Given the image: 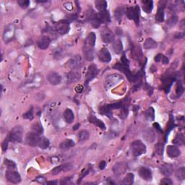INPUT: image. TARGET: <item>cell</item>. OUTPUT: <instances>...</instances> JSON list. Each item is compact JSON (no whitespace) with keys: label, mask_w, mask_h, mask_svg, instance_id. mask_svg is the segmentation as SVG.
<instances>
[{"label":"cell","mask_w":185,"mask_h":185,"mask_svg":"<svg viewBox=\"0 0 185 185\" xmlns=\"http://www.w3.org/2000/svg\"><path fill=\"white\" fill-rule=\"evenodd\" d=\"M177 21H178L177 16L173 15V16H172V17L168 19V20L166 22V24L168 26H170V27H173V26H174L175 25L177 24Z\"/></svg>","instance_id":"f6af8a7d"},{"label":"cell","mask_w":185,"mask_h":185,"mask_svg":"<svg viewBox=\"0 0 185 185\" xmlns=\"http://www.w3.org/2000/svg\"><path fill=\"white\" fill-rule=\"evenodd\" d=\"M18 2L19 5L23 8H28L30 4V1H28V0H19Z\"/></svg>","instance_id":"c3c4849f"},{"label":"cell","mask_w":185,"mask_h":185,"mask_svg":"<svg viewBox=\"0 0 185 185\" xmlns=\"http://www.w3.org/2000/svg\"><path fill=\"white\" fill-rule=\"evenodd\" d=\"M172 143L174 145H182L184 144V136L183 134L182 133H177L176 136H175L174 139L173 140Z\"/></svg>","instance_id":"8d00e7d4"},{"label":"cell","mask_w":185,"mask_h":185,"mask_svg":"<svg viewBox=\"0 0 185 185\" xmlns=\"http://www.w3.org/2000/svg\"><path fill=\"white\" fill-rule=\"evenodd\" d=\"M127 169V164L125 162H118L113 167V172L117 176L123 174Z\"/></svg>","instance_id":"e0dca14e"},{"label":"cell","mask_w":185,"mask_h":185,"mask_svg":"<svg viewBox=\"0 0 185 185\" xmlns=\"http://www.w3.org/2000/svg\"><path fill=\"white\" fill-rule=\"evenodd\" d=\"M49 145H50V143H49V140L46 137H41V139H40L39 145L38 146H39L40 148L45 150V149H47L49 148Z\"/></svg>","instance_id":"74e56055"},{"label":"cell","mask_w":185,"mask_h":185,"mask_svg":"<svg viewBox=\"0 0 185 185\" xmlns=\"http://www.w3.org/2000/svg\"><path fill=\"white\" fill-rule=\"evenodd\" d=\"M79 127H80V124H77L76 125H75L74 128H73V130H77L78 129V128H79Z\"/></svg>","instance_id":"be15d7a7"},{"label":"cell","mask_w":185,"mask_h":185,"mask_svg":"<svg viewBox=\"0 0 185 185\" xmlns=\"http://www.w3.org/2000/svg\"><path fill=\"white\" fill-rule=\"evenodd\" d=\"M51 43V39L48 36H43L38 41V46L39 49L44 50L49 46Z\"/></svg>","instance_id":"d4e9b609"},{"label":"cell","mask_w":185,"mask_h":185,"mask_svg":"<svg viewBox=\"0 0 185 185\" xmlns=\"http://www.w3.org/2000/svg\"><path fill=\"white\" fill-rule=\"evenodd\" d=\"M184 34L183 33H179V34H177L175 35V38H177V39H182V38L184 37Z\"/></svg>","instance_id":"94428289"},{"label":"cell","mask_w":185,"mask_h":185,"mask_svg":"<svg viewBox=\"0 0 185 185\" xmlns=\"http://www.w3.org/2000/svg\"><path fill=\"white\" fill-rule=\"evenodd\" d=\"M40 139H41L40 134L34 131L28 132L25 136L26 143H27L28 145L33 147L39 145Z\"/></svg>","instance_id":"277c9868"},{"label":"cell","mask_w":185,"mask_h":185,"mask_svg":"<svg viewBox=\"0 0 185 185\" xmlns=\"http://www.w3.org/2000/svg\"><path fill=\"white\" fill-rule=\"evenodd\" d=\"M68 67L72 70H77L82 68L84 65V61L80 55H76L74 57L70 59L67 62Z\"/></svg>","instance_id":"52a82bcc"},{"label":"cell","mask_w":185,"mask_h":185,"mask_svg":"<svg viewBox=\"0 0 185 185\" xmlns=\"http://www.w3.org/2000/svg\"><path fill=\"white\" fill-rule=\"evenodd\" d=\"M158 44L153 39H147L144 42L143 46L145 49H156L157 47Z\"/></svg>","instance_id":"d6a6232c"},{"label":"cell","mask_w":185,"mask_h":185,"mask_svg":"<svg viewBox=\"0 0 185 185\" xmlns=\"http://www.w3.org/2000/svg\"><path fill=\"white\" fill-rule=\"evenodd\" d=\"M176 80L175 76H168V77L163 78V88L166 92H168L170 90V87Z\"/></svg>","instance_id":"484cf974"},{"label":"cell","mask_w":185,"mask_h":185,"mask_svg":"<svg viewBox=\"0 0 185 185\" xmlns=\"http://www.w3.org/2000/svg\"><path fill=\"white\" fill-rule=\"evenodd\" d=\"M8 137L7 139H5L4 140L3 143H2V151H3V152L6 151L7 149H8Z\"/></svg>","instance_id":"db71d44e"},{"label":"cell","mask_w":185,"mask_h":185,"mask_svg":"<svg viewBox=\"0 0 185 185\" xmlns=\"http://www.w3.org/2000/svg\"><path fill=\"white\" fill-rule=\"evenodd\" d=\"M122 109L121 110V114H120V117L122 119H125L128 115V109L126 107V106L124 105L123 107L122 108Z\"/></svg>","instance_id":"681fc988"},{"label":"cell","mask_w":185,"mask_h":185,"mask_svg":"<svg viewBox=\"0 0 185 185\" xmlns=\"http://www.w3.org/2000/svg\"><path fill=\"white\" fill-rule=\"evenodd\" d=\"M33 131L36 132L39 134H41V132H43V129H42L41 126H39V124H36L34 125V127H33Z\"/></svg>","instance_id":"816d5d0a"},{"label":"cell","mask_w":185,"mask_h":185,"mask_svg":"<svg viewBox=\"0 0 185 185\" xmlns=\"http://www.w3.org/2000/svg\"><path fill=\"white\" fill-rule=\"evenodd\" d=\"M153 8V2L150 0H145L143 1V9L145 13H151Z\"/></svg>","instance_id":"1f68e13d"},{"label":"cell","mask_w":185,"mask_h":185,"mask_svg":"<svg viewBox=\"0 0 185 185\" xmlns=\"http://www.w3.org/2000/svg\"><path fill=\"white\" fill-rule=\"evenodd\" d=\"M97 18L101 24L104 23V24H107L111 21L110 14L107 10H104L102 12H99L97 14Z\"/></svg>","instance_id":"44dd1931"},{"label":"cell","mask_w":185,"mask_h":185,"mask_svg":"<svg viewBox=\"0 0 185 185\" xmlns=\"http://www.w3.org/2000/svg\"><path fill=\"white\" fill-rule=\"evenodd\" d=\"M72 165L70 163H66L64 164L59 165L58 166H56L51 171V173L53 175L59 174V173L61 172H68V171L71 170L72 168Z\"/></svg>","instance_id":"ffe728a7"},{"label":"cell","mask_w":185,"mask_h":185,"mask_svg":"<svg viewBox=\"0 0 185 185\" xmlns=\"http://www.w3.org/2000/svg\"><path fill=\"white\" fill-rule=\"evenodd\" d=\"M47 80L51 85H57L61 82V77L59 73L51 72L47 75Z\"/></svg>","instance_id":"2e32d148"},{"label":"cell","mask_w":185,"mask_h":185,"mask_svg":"<svg viewBox=\"0 0 185 185\" xmlns=\"http://www.w3.org/2000/svg\"><path fill=\"white\" fill-rule=\"evenodd\" d=\"M94 47L89 46V45L84 44L83 46V54L85 58L87 61H91L94 59Z\"/></svg>","instance_id":"9a60e30c"},{"label":"cell","mask_w":185,"mask_h":185,"mask_svg":"<svg viewBox=\"0 0 185 185\" xmlns=\"http://www.w3.org/2000/svg\"><path fill=\"white\" fill-rule=\"evenodd\" d=\"M90 134L89 132L87 130H82L78 133V139L80 142H83L89 139Z\"/></svg>","instance_id":"f35d334b"},{"label":"cell","mask_w":185,"mask_h":185,"mask_svg":"<svg viewBox=\"0 0 185 185\" xmlns=\"http://www.w3.org/2000/svg\"><path fill=\"white\" fill-rule=\"evenodd\" d=\"M95 4H96V9L99 12L106 10V8H107V2L104 0H97L95 2Z\"/></svg>","instance_id":"d590c367"},{"label":"cell","mask_w":185,"mask_h":185,"mask_svg":"<svg viewBox=\"0 0 185 185\" xmlns=\"http://www.w3.org/2000/svg\"><path fill=\"white\" fill-rule=\"evenodd\" d=\"M81 74L77 70H72L67 74V82L68 84H72L80 79Z\"/></svg>","instance_id":"5bb4252c"},{"label":"cell","mask_w":185,"mask_h":185,"mask_svg":"<svg viewBox=\"0 0 185 185\" xmlns=\"http://www.w3.org/2000/svg\"><path fill=\"white\" fill-rule=\"evenodd\" d=\"M86 18L94 28H98L100 26L101 23L97 18V14L95 13L93 9H90L87 10L86 13Z\"/></svg>","instance_id":"4fadbf2b"},{"label":"cell","mask_w":185,"mask_h":185,"mask_svg":"<svg viewBox=\"0 0 185 185\" xmlns=\"http://www.w3.org/2000/svg\"><path fill=\"white\" fill-rule=\"evenodd\" d=\"M98 59L102 62L108 63L111 60V55L106 48H103L98 53Z\"/></svg>","instance_id":"ac0fdd59"},{"label":"cell","mask_w":185,"mask_h":185,"mask_svg":"<svg viewBox=\"0 0 185 185\" xmlns=\"http://www.w3.org/2000/svg\"><path fill=\"white\" fill-rule=\"evenodd\" d=\"M134 178H135V176L133 174H132V173H128V174L124 178V179L122 180V182H121V184L131 185L133 184L134 182Z\"/></svg>","instance_id":"836d02e7"},{"label":"cell","mask_w":185,"mask_h":185,"mask_svg":"<svg viewBox=\"0 0 185 185\" xmlns=\"http://www.w3.org/2000/svg\"><path fill=\"white\" fill-rule=\"evenodd\" d=\"M24 130L21 126H16L11 130L8 136L9 141L13 143H20L23 139Z\"/></svg>","instance_id":"7a4b0ae2"},{"label":"cell","mask_w":185,"mask_h":185,"mask_svg":"<svg viewBox=\"0 0 185 185\" xmlns=\"http://www.w3.org/2000/svg\"><path fill=\"white\" fill-rule=\"evenodd\" d=\"M167 155L170 158H177L181 155V151L176 145H168L166 148Z\"/></svg>","instance_id":"7402d4cb"},{"label":"cell","mask_w":185,"mask_h":185,"mask_svg":"<svg viewBox=\"0 0 185 185\" xmlns=\"http://www.w3.org/2000/svg\"><path fill=\"white\" fill-rule=\"evenodd\" d=\"M112 108H111L109 104L104 105L100 108V112L102 114H105L108 117H112Z\"/></svg>","instance_id":"e575fe53"},{"label":"cell","mask_w":185,"mask_h":185,"mask_svg":"<svg viewBox=\"0 0 185 185\" xmlns=\"http://www.w3.org/2000/svg\"><path fill=\"white\" fill-rule=\"evenodd\" d=\"M160 169L161 173L166 177L171 176L173 174V172H174L173 166L172 164H169V163H166V164L162 165L161 166Z\"/></svg>","instance_id":"4316f807"},{"label":"cell","mask_w":185,"mask_h":185,"mask_svg":"<svg viewBox=\"0 0 185 185\" xmlns=\"http://www.w3.org/2000/svg\"><path fill=\"white\" fill-rule=\"evenodd\" d=\"M56 183H57V182L55 181V182H49L47 184H56Z\"/></svg>","instance_id":"e7e4bbea"},{"label":"cell","mask_w":185,"mask_h":185,"mask_svg":"<svg viewBox=\"0 0 185 185\" xmlns=\"http://www.w3.org/2000/svg\"><path fill=\"white\" fill-rule=\"evenodd\" d=\"M130 148H131L132 156L135 157H138V156L145 153L147 150L145 145L140 140H136L132 143Z\"/></svg>","instance_id":"6da1fadb"},{"label":"cell","mask_w":185,"mask_h":185,"mask_svg":"<svg viewBox=\"0 0 185 185\" xmlns=\"http://www.w3.org/2000/svg\"><path fill=\"white\" fill-rule=\"evenodd\" d=\"M122 80V77L118 74H113L108 75L106 79L105 87L106 89H111L115 85L119 83Z\"/></svg>","instance_id":"5b68a950"},{"label":"cell","mask_w":185,"mask_h":185,"mask_svg":"<svg viewBox=\"0 0 185 185\" xmlns=\"http://www.w3.org/2000/svg\"><path fill=\"white\" fill-rule=\"evenodd\" d=\"M125 13L130 20H134L136 24L138 25L140 20V8L138 6H136L135 8H128Z\"/></svg>","instance_id":"ba28073f"},{"label":"cell","mask_w":185,"mask_h":185,"mask_svg":"<svg viewBox=\"0 0 185 185\" xmlns=\"http://www.w3.org/2000/svg\"><path fill=\"white\" fill-rule=\"evenodd\" d=\"M4 164H5L8 167V168H14V169H15L16 168L15 163H14L13 161H9L8 159L4 160Z\"/></svg>","instance_id":"7dc6e473"},{"label":"cell","mask_w":185,"mask_h":185,"mask_svg":"<svg viewBox=\"0 0 185 185\" xmlns=\"http://www.w3.org/2000/svg\"><path fill=\"white\" fill-rule=\"evenodd\" d=\"M184 87H183V85H182V82L179 80V81L177 82V88H176V92H177V95L178 97H180L182 96V94H183L184 92Z\"/></svg>","instance_id":"ee69618b"},{"label":"cell","mask_w":185,"mask_h":185,"mask_svg":"<svg viewBox=\"0 0 185 185\" xmlns=\"http://www.w3.org/2000/svg\"><path fill=\"white\" fill-rule=\"evenodd\" d=\"M145 117L148 121H153L155 119V110L153 107H150L148 109H147L145 113Z\"/></svg>","instance_id":"ab89813d"},{"label":"cell","mask_w":185,"mask_h":185,"mask_svg":"<svg viewBox=\"0 0 185 185\" xmlns=\"http://www.w3.org/2000/svg\"><path fill=\"white\" fill-rule=\"evenodd\" d=\"M101 36L102 41L104 43H107V44L112 43L115 40L114 34V33L111 31V30L108 29V28H103V29L101 30Z\"/></svg>","instance_id":"8fae6325"},{"label":"cell","mask_w":185,"mask_h":185,"mask_svg":"<svg viewBox=\"0 0 185 185\" xmlns=\"http://www.w3.org/2000/svg\"><path fill=\"white\" fill-rule=\"evenodd\" d=\"M161 184H168V185H172L173 184V182L172 180L168 178H164V179H161Z\"/></svg>","instance_id":"f5cc1de1"},{"label":"cell","mask_w":185,"mask_h":185,"mask_svg":"<svg viewBox=\"0 0 185 185\" xmlns=\"http://www.w3.org/2000/svg\"><path fill=\"white\" fill-rule=\"evenodd\" d=\"M89 121H90V122L92 123V124H94L95 125H96L97 127L101 128V130H106L105 124H104V123L102 122L101 120L97 119L96 117H94V116H91V117H90V118H89Z\"/></svg>","instance_id":"4dcf8cb0"},{"label":"cell","mask_w":185,"mask_h":185,"mask_svg":"<svg viewBox=\"0 0 185 185\" xmlns=\"http://www.w3.org/2000/svg\"><path fill=\"white\" fill-rule=\"evenodd\" d=\"M114 68L124 73V74L127 76L128 79H129L130 81H132V79H133L134 75L132 74L131 71L130 70L129 66L125 65L122 63H117L114 66Z\"/></svg>","instance_id":"7c38bea8"},{"label":"cell","mask_w":185,"mask_h":185,"mask_svg":"<svg viewBox=\"0 0 185 185\" xmlns=\"http://www.w3.org/2000/svg\"><path fill=\"white\" fill-rule=\"evenodd\" d=\"M106 162L105 161H101L100 163H99V165H98V167L100 168L101 170H103L104 168H106Z\"/></svg>","instance_id":"11a10c76"},{"label":"cell","mask_w":185,"mask_h":185,"mask_svg":"<svg viewBox=\"0 0 185 185\" xmlns=\"http://www.w3.org/2000/svg\"><path fill=\"white\" fill-rule=\"evenodd\" d=\"M168 2L166 0H161L158 3V13L156 15V20L158 22H163L164 20V9L167 5Z\"/></svg>","instance_id":"30bf717a"},{"label":"cell","mask_w":185,"mask_h":185,"mask_svg":"<svg viewBox=\"0 0 185 185\" xmlns=\"http://www.w3.org/2000/svg\"><path fill=\"white\" fill-rule=\"evenodd\" d=\"M143 137L148 143H153L156 140V133L153 130L147 129L143 132Z\"/></svg>","instance_id":"603a6c76"},{"label":"cell","mask_w":185,"mask_h":185,"mask_svg":"<svg viewBox=\"0 0 185 185\" xmlns=\"http://www.w3.org/2000/svg\"><path fill=\"white\" fill-rule=\"evenodd\" d=\"M36 181L39 182V183L41 184H45V182H46V179L43 177H39L36 179Z\"/></svg>","instance_id":"6f0895ef"},{"label":"cell","mask_w":185,"mask_h":185,"mask_svg":"<svg viewBox=\"0 0 185 185\" xmlns=\"http://www.w3.org/2000/svg\"><path fill=\"white\" fill-rule=\"evenodd\" d=\"M176 177L178 180L182 181V180L185 179V168L181 167L179 168L176 172Z\"/></svg>","instance_id":"60d3db41"},{"label":"cell","mask_w":185,"mask_h":185,"mask_svg":"<svg viewBox=\"0 0 185 185\" xmlns=\"http://www.w3.org/2000/svg\"><path fill=\"white\" fill-rule=\"evenodd\" d=\"M163 56V54H158V55H156L155 56L154 60H155V61H156V62H160V61H161V60H162Z\"/></svg>","instance_id":"9f6ffc18"},{"label":"cell","mask_w":185,"mask_h":185,"mask_svg":"<svg viewBox=\"0 0 185 185\" xmlns=\"http://www.w3.org/2000/svg\"><path fill=\"white\" fill-rule=\"evenodd\" d=\"M98 70L96 65H93V64L90 65L88 68H87L86 75H85V85H87L92 80H93L96 77V75H98Z\"/></svg>","instance_id":"9c48e42d"},{"label":"cell","mask_w":185,"mask_h":185,"mask_svg":"<svg viewBox=\"0 0 185 185\" xmlns=\"http://www.w3.org/2000/svg\"><path fill=\"white\" fill-rule=\"evenodd\" d=\"M75 142L71 139H66L65 140H64L63 142H61L59 145V148H60L61 150L64 151H67L70 149L71 148L75 146Z\"/></svg>","instance_id":"83f0119b"},{"label":"cell","mask_w":185,"mask_h":185,"mask_svg":"<svg viewBox=\"0 0 185 185\" xmlns=\"http://www.w3.org/2000/svg\"><path fill=\"white\" fill-rule=\"evenodd\" d=\"M63 117L67 124H72L75 120V114L72 110L70 109V108H67L64 111Z\"/></svg>","instance_id":"cb8c5ba5"},{"label":"cell","mask_w":185,"mask_h":185,"mask_svg":"<svg viewBox=\"0 0 185 185\" xmlns=\"http://www.w3.org/2000/svg\"><path fill=\"white\" fill-rule=\"evenodd\" d=\"M163 151H164V145L158 143L155 145V152L158 156H163Z\"/></svg>","instance_id":"b9f144b4"},{"label":"cell","mask_w":185,"mask_h":185,"mask_svg":"<svg viewBox=\"0 0 185 185\" xmlns=\"http://www.w3.org/2000/svg\"><path fill=\"white\" fill-rule=\"evenodd\" d=\"M113 49L114 51L117 54H119L123 51V44L120 39L114 40L113 42Z\"/></svg>","instance_id":"f1b7e54d"},{"label":"cell","mask_w":185,"mask_h":185,"mask_svg":"<svg viewBox=\"0 0 185 185\" xmlns=\"http://www.w3.org/2000/svg\"><path fill=\"white\" fill-rule=\"evenodd\" d=\"M23 117L26 119L32 120L34 119V110H33V108H30L29 111H28L27 112L25 113L23 115Z\"/></svg>","instance_id":"bcb514c9"},{"label":"cell","mask_w":185,"mask_h":185,"mask_svg":"<svg viewBox=\"0 0 185 185\" xmlns=\"http://www.w3.org/2000/svg\"><path fill=\"white\" fill-rule=\"evenodd\" d=\"M89 171H90L89 168H85V169H84L83 171H82V172L81 173V174H80V177L79 178V180H78V183H80V182L81 181L82 178L85 177V176H86V175L88 174Z\"/></svg>","instance_id":"f907efd6"},{"label":"cell","mask_w":185,"mask_h":185,"mask_svg":"<svg viewBox=\"0 0 185 185\" xmlns=\"http://www.w3.org/2000/svg\"><path fill=\"white\" fill-rule=\"evenodd\" d=\"M138 174L142 179L145 180V181H151L153 175L151 169L146 167H141L138 170Z\"/></svg>","instance_id":"d6986e66"},{"label":"cell","mask_w":185,"mask_h":185,"mask_svg":"<svg viewBox=\"0 0 185 185\" xmlns=\"http://www.w3.org/2000/svg\"><path fill=\"white\" fill-rule=\"evenodd\" d=\"M153 126L155 127L156 129H157L158 130H159V131H161V127H160V125L158 124V123H154L153 124Z\"/></svg>","instance_id":"6125c7cd"},{"label":"cell","mask_w":185,"mask_h":185,"mask_svg":"<svg viewBox=\"0 0 185 185\" xmlns=\"http://www.w3.org/2000/svg\"><path fill=\"white\" fill-rule=\"evenodd\" d=\"M82 90H83V87H82V85H77L75 88V91H77V92H81L82 91Z\"/></svg>","instance_id":"91938a15"},{"label":"cell","mask_w":185,"mask_h":185,"mask_svg":"<svg viewBox=\"0 0 185 185\" xmlns=\"http://www.w3.org/2000/svg\"><path fill=\"white\" fill-rule=\"evenodd\" d=\"M96 34L93 32H91L87 35L86 39H85V44L89 45V46L94 47L95 44H96Z\"/></svg>","instance_id":"f546056e"},{"label":"cell","mask_w":185,"mask_h":185,"mask_svg":"<svg viewBox=\"0 0 185 185\" xmlns=\"http://www.w3.org/2000/svg\"><path fill=\"white\" fill-rule=\"evenodd\" d=\"M70 23L66 20H62L56 23L54 26V30L59 34L65 35L70 31Z\"/></svg>","instance_id":"3957f363"},{"label":"cell","mask_w":185,"mask_h":185,"mask_svg":"<svg viewBox=\"0 0 185 185\" xmlns=\"http://www.w3.org/2000/svg\"><path fill=\"white\" fill-rule=\"evenodd\" d=\"M124 9L122 8H118L115 9L114 11V16H115V18L117 19V20L119 21L123 17V15H124Z\"/></svg>","instance_id":"7bdbcfd3"},{"label":"cell","mask_w":185,"mask_h":185,"mask_svg":"<svg viewBox=\"0 0 185 185\" xmlns=\"http://www.w3.org/2000/svg\"><path fill=\"white\" fill-rule=\"evenodd\" d=\"M6 179L13 184H18L21 181L20 175L14 168H8L5 173Z\"/></svg>","instance_id":"8992f818"},{"label":"cell","mask_w":185,"mask_h":185,"mask_svg":"<svg viewBox=\"0 0 185 185\" xmlns=\"http://www.w3.org/2000/svg\"><path fill=\"white\" fill-rule=\"evenodd\" d=\"M161 61H162V63L163 64V65H167V64L168 63V61H169V60H168V59L166 57V56H163Z\"/></svg>","instance_id":"680465c9"}]
</instances>
